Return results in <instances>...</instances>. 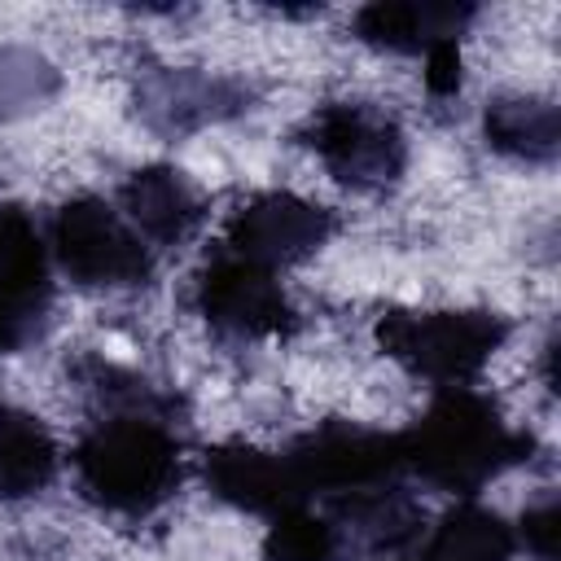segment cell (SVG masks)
Listing matches in <instances>:
<instances>
[{"mask_svg":"<svg viewBox=\"0 0 561 561\" xmlns=\"http://www.w3.org/2000/svg\"><path fill=\"white\" fill-rule=\"evenodd\" d=\"M280 456L294 473L302 504H320L333 495L403 482V473H408L403 451H399V434L368 430L355 421H320L316 430L298 434Z\"/></svg>","mask_w":561,"mask_h":561,"instance_id":"6","label":"cell"},{"mask_svg":"<svg viewBox=\"0 0 561 561\" xmlns=\"http://www.w3.org/2000/svg\"><path fill=\"white\" fill-rule=\"evenodd\" d=\"M193 307L210 333L232 342L285 337L294 329V302L280 289L276 272L237 259L224 245L193 276Z\"/></svg>","mask_w":561,"mask_h":561,"instance_id":"7","label":"cell"},{"mask_svg":"<svg viewBox=\"0 0 561 561\" xmlns=\"http://www.w3.org/2000/svg\"><path fill=\"white\" fill-rule=\"evenodd\" d=\"M202 478H206L215 500H224L228 508L250 513V517L272 522L276 513L302 504L285 456L267 451V447H254V443H241V438H228V443L210 447L202 456Z\"/></svg>","mask_w":561,"mask_h":561,"instance_id":"10","label":"cell"},{"mask_svg":"<svg viewBox=\"0 0 561 561\" xmlns=\"http://www.w3.org/2000/svg\"><path fill=\"white\" fill-rule=\"evenodd\" d=\"M522 539L539 561H557V500H543L522 513Z\"/></svg>","mask_w":561,"mask_h":561,"instance_id":"20","label":"cell"},{"mask_svg":"<svg viewBox=\"0 0 561 561\" xmlns=\"http://www.w3.org/2000/svg\"><path fill=\"white\" fill-rule=\"evenodd\" d=\"M373 337L394 364L443 390V386H469L495 359V351L508 342V320L486 307H438V311L390 307L377 316Z\"/></svg>","mask_w":561,"mask_h":561,"instance_id":"3","label":"cell"},{"mask_svg":"<svg viewBox=\"0 0 561 561\" xmlns=\"http://www.w3.org/2000/svg\"><path fill=\"white\" fill-rule=\"evenodd\" d=\"M61 88V75L35 48H0V123L44 110Z\"/></svg>","mask_w":561,"mask_h":561,"instance_id":"18","label":"cell"},{"mask_svg":"<svg viewBox=\"0 0 561 561\" xmlns=\"http://www.w3.org/2000/svg\"><path fill=\"white\" fill-rule=\"evenodd\" d=\"M171 412L114 408L79 434L70 465L88 504L118 517H149L184 482V443Z\"/></svg>","mask_w":561,"mask_h":561,"instance_id":"2","label":"cell"},{"mask_svg":"<svg viewBox=\"0 0 561 561\" xmlns=\"http://www.w3.org/2000/svg\"><path fill=\"white\" fill-rule=\"evenodd\" d=\"M118 206H123V219L149 245H180L206 219V202L197 184L171 162H149L131 171L118 188Z\"/></svg>","mask_w":561,"mask_h":561,"instance_id":"11","label":"cell"},{"mask_svg":"<svg viewBox=\"0 0 561 561\" xmlns=\"http://www.w3.org/2000/svg\"><path fill=\"white\" fill-rule=\"evenodd\" d=\"M48 254L79 289H136L153 276V245L105 197L79 193L48 219Z\"/></svg>","mask_w":561,"mask_h":561,"instance_id":"4","label":"cell"},{"mask_svg":"<svg viewBox=\"0 0 561 561\" xmlns=\"http://www.w3.org/2000/svg\"><path fill=\"white\" fill-rule=\"evenodd\" d=\"M136 105L145 127H153L158 136H184L250 110V88L206 70H153L140 79Z\"/></svg>","mask_w":561,"mask_h":561,"instance_id":"9","label":"cell"},{"mask_svg":"<svg viewBox=\"0 0 561 561\" xmlns=\"http://www.w3.org/2000/svg\"><path fill=\"white\" fill-rule=\"evenodd\" d=\"M337 219L329 206L298 197L289 188H267L245 197L228 224H224V250L237 259H250L267 272L307 263L311 254H320L333 237Z\"/></svg>","mask_w":561,"mask_h":561,"instance_id":"8","label":"cell"},{"mask_svg":"<svg viewBox=\"0 0 561 561\" xmlns=\"http://www.w3.org/2000/svg\"><path fill=\"white\" fill-rule=\"evenodd\" d=\"M61 465V447L44 416L0 403V504L31 500L53 486Z\"/></svg>","mask_w":561,"mask_h":561,"instance_id":"13","label":"cell"},{"mask_svg":"<svg viewBox=\"0 0 561 561\" xmlns=\"http://www.w3.org/2000/svg\"><path fill=\"white\" fill-rule=\"evenodd\" d=\"M416 552H408L403 561H513L517 535L513 526L482 508V504H456L438 517V526L412 543Z\"/></svg>","mask_w":561,"mask_h":561,"instance_id":"14","label":"cell"},{"mask_svg":"<svg viewBox=\"0 0 561 561\" xmlns=\"http://www.w3.org/2000/svg\"><path fill=\"white\" fill-rule=\"evenodd\" d=\"M0 285L26 294H53V254L35 215L18 202H0Z\"/></svg>","mask_w":561,"mask_h":561,"instance_id":"16","label":"cell"},{"mask_svg":"<svg viewBox=\"0 0 561 561\" xmlns=\"http://www.w3.org/2000/svg\"><path fill=\"white\" fill-rule=\"evenodd\" d=\"M460 39H447V44H434L425 53V88L430 96H456L460 92Z\"/></svg>","mask_w":561,"mask_h":561,"instance_id":"19","label":"cell"},{"mask_svg":"<svg viewBox=\"0 0 561 561\" xmlns=\"http://www.w3.org/2000/svg\"><path fill=\"white\" fill-rule=\"evenodd\" d=\"M482 136L513 162H552L561 149V118L548 96H495L482 110Z\"/></svg>","mask_w":561,"mask_h":561,"instance_id":"15","label":"cell"},{"mask_svg":"<svg viewBox=\"0 0 561 561\" xmlns=\"http://www.w3.org/2000/svg\"><path fill=\"white\" fill-rule=\"evenodd\" d=\"M263 561H342V543L316 504H294L267 522Z\"/></svg>","mask_w":561,"mask_h":561,"instance_id":"17","label":"cell"},{"mask_svg":"<svg viewBox=\"0 0 561 561\" xmlns=\"http://www.w3.org/2000/svg\"><path fill=\"white\" fill-rule=\"evenodd\" d=\"M298 136L351 193H386L408 171L403 127L368 101H329L302 123Z\"/></svg>","mask_w":561,"mask_h":561,"instance_id":"5","label":"cell"},{"mask_svg":"<svg viewBox=\"0 0 561 561\" xmlns=\"http://www.w3.org/2000/svg\"><path fill=\"white\" fill-rule=\"evenodd\" d=\"M403 469L447 495H478L486 482L526 465L535 434L508 425L500 403L473 386H443L399 434Z\"/></svg>","mask_w":561,"mask_h":561,"instance_id":"1","label":"cell"},{"mask_svg":"<svg viewBox=\"0 0 561 561\" xmlns=\"http://www.w3.org/2000/svg\"><path fill=\"white\" fill-rule=\"evenodd\" d=\"M473 13H478L473 4H451V0H373L351 18V31L368 48L425 57L434 44L460 39Z\"/></svg>","mask_w":561,"mask_h":561,"instance_id":"12","label":"cell"}]
</instances>
